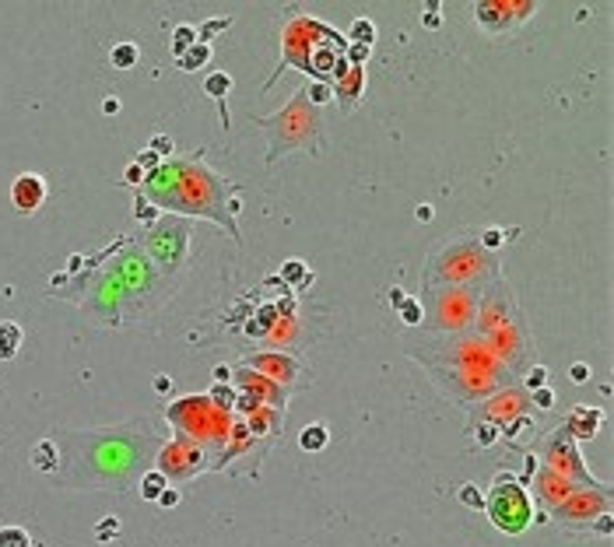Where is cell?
I'll return each instance as SVG.
<instances>
[{
  "label": "cell",
  "instance_id": "1",
  "mask_svg": "<svg viewBox=\"0 0 614 547\" xmlns=\"http://www.w3.org/2000/svg\"><path fill=\"white\" fill-rule=\"evenodd\" d=\"M488 519L502 530V533H523L530 523V502H527V491L523 484H516V477L498 474L491 495L484 499Z\"/></svg>",
  "mask_w": 614,
  "mask_h": 547
},
{
  "label": "cell",
  "instance_id": "2",
  "mask_svg": "<svg viewBox=\"0 0 614 547\" xmlns=\"http://www.w3.org/2000/svg\"><path fill=\"white\" fill-rule=\"evenodd\" d=\"M534 8H537V4H509V0H488V4H477L474 18H477L481 28H488L491 35H498L502 28H509V25L530 18Z\"/></svg>",
  "mask_w": 614,
  "mask_h": 547
},
{
  "label": "cell",
  "instance_id": "3",
  "mask_svg": "<svg viewBox=\"0 0 614 547\" xmlns=\"http://www.w3.org/2000/svg\"><path fill=\"white\" fill-rule=\"evenodd\" d=\"M471 305H474V302H471V295H467L464 288H442L439 298H435V312H432L435 319H432V323L442 326V330H460V326L474 316Z\"/></svg>",
  "mask_w": 614,
  "mask_h": 547
},
{
  "label": "cell",
  "instance_id": "4",
  "mask_svg": "<svg viewBox=\"0 0 614 547\" xmlns=\"http://www.w3.org/2000/svg\"><path fill=\"white\" fill-rule=\"evenodd\" d=\"M544 456H547L551 470H554V474H562L565 481H569V474H576V477L590 481V477H586V470H583V460H579V453H576V446L569 442V435H565V431L551 435V442H547ZM590 484H597V481H590Z\"/></svg>",
  "mask_w": 614,
  "mask_h": 547
},
{
  "label": "cell",
  "instance_id": "5",
  "mask_svg": "<svg viewBox=\"0 0 614 547\" xmlns=\"http://www.w3.org/2000/svg\"><path fill=\"white\" fill-rule=\"evenodd\" d=\"M200 470V453L190 446V442H169L161 453H158V474L169 477H190Z\"/></svg>",
  "mask_w": 614,
  "mask_h": 547
},
{
  "label": "cell",
  "instance_id": "6",
  "mask_svg": "<svg viewBox=\"0 0 614 547\" xmlns=\"http://www.w3.org/2000/svg\"><path fill=\"white\" fill-rule=\"evenodd\" d=\"M509 302L513 295L506 292V285H495L481 295V309H477V323H481V334H491L498 326H506L513 316H509Z\"/></svg>",
  "mask_w": 614,
  "mask_h": 547
},
{
  "label": "cell",
  "instance_id": "7",
  "mask_svg": "<svg viewBox=\"0 0 614 547\" xmlns=\"http://www.w3.org/2000/svg\"><path fill=\"white\" fill-rule=\"evenodd\" d=\"M46 200V179L35 176V172H21L15 183H11V204L21 210V214H32L39 210Z\"/></svg>",
  "mask_w": 614,
  "mask_h": 547
},
{
  "label": "cell",
  "instance_id": "8",
  "mask_svg": "<svg viewBox=\"0 0 614 547\" xmlns=\"http://www.w3.org/2000/svg\"><path fill=\"white\" fill-rule=\"evenodd\" d=\"M488 341H491V351H495V355L509 358L513 365L520 361V355H527V334H523V326L513 323V319H509L506 326H498V330H491Z\"/></svg>",
  "mask_w": 614,
  "mask_h": 547
},
{
  "label": "cell",
  "instance_id": "9",
  "mask_svg": "<svg viewBox=\"0 0 614 547\" xmlns=\"http://www.w3.org/2000/svg\"><path fill=\"white\" fill-rule=\"evenodd\" d=\"M597 431H600V411L590 407V404L572 407L569 424H565V435H572V439H593Z\"/></svg>",
  "mask_w": 614,
  "mask_h": 547
},
{
  "label": "cell",
  "instance_id": "10",
  "mask_svg": "<svg viewBox=\"0 0 614 547\" xmlns=\"http://www.w3.org/2000/svg\"><path fill=\"white\" fill-rule=\"evenodd\" d=\"M249 365H253V368H260L263 375H270L274 382H285V379H292V375H295V361H292V358H285V355H253V358H249Z\"/></svg>",
  "mask_w": 614,
  "mask_h": 547
},
{
  "label": "cell",
  "instance_id": "11",
  "mask_svg": "<svg viewBox=\"0 0 614 547\" xmlns=\"http://www.w3.org/2000/svg\"><path fill=\"white\" fill-rule=\"evenodd\" d=\"M204 91L211 95V98H218L221 102V123L229 127V109H225V95L232 91V78L229 74H221V71H214L207 81H204Z\"/></svg>",
  "mask_w": 614,
  "mask_h": 547
},
{
  "label": "cell",
  "instance_id": "12",
  "mask_svg": "<svg viewBox=\"0 0 614 547\" xmlns=\"http://www.w3.org/2000/svg\"><path fill=\"white\" fill-rule=\"evenodd\" d=\"M32 467H35V470H42V474H49V470H57V467H60L57 446H53L49 439H42V442L32 449Z\"/></svg>",
  "mask_w": 614,
  "mask_h": 547
},
{
  "label": "cell",
  "instance_id": "13",
  "mask_svg": "<svg viewBox=\"0 0 614 547\" xmlns=\"http://www.w3.org/2000/svg\"><path fill=\"white\" fill-rule=\"evenodd\" d=\"M326 439H330V435H326V424H323V421H316V424H306V428H302L299 446H302L306 453H319V449L326 446Z\"/></svg>",
  "mask_w": 614,
  "mask_h": 547
},
{
  "label": "cell",
  "instance_id": "14",
  "mask_svg": "<svg viewBox=\"0 0 614 547\" xmlns=\"http://www.w3.org/2000/svg\"><path fill=\"white\" fill-rule=\"evenodd\" d=\"M18 344H21V326L11 319L0 323V358H15Z\"/></svg>",
  "mask_w": 614,
  "mask_h": 547
},
{
  "label": "cell",
  "instance_id": "15",
  "mask_svg": "<svg viewBox=\"0 0 614 547\" xmlns=\"http://www.w3.org/2000/svg\"><path fill=\"white\" fill-rule=\"evenodd\" d=\"M165 487H169L165 474H158V470H144V474H141V499H144V502H155Z\"/></svg>",
  "mask_w": 614,
  "mask_h": 547
},
{
  "label": "cell",
  "instance_id": "16",
  "mask_svg": "<svg viewBox=\"0 0 614 547\" xmlns=\"http://www.w3.org/2000/svg\"><path fill=\"white\" fill-rule=\"evenodd\" d=\"M348 35H351V42L355 46H372V39H376V25L369 21V18H358V21H351V28H348Z\"/></svg>",
  "mask_w": 614,
  "mask_h": 547
},
{
  "label": "cell",
  "instance_id": "17",
  "mask_svg": "<svg viewBox=\"0 0 614 547\" xmlns=\"http://www.w3.org/2000/svg\"><path fill=\"white\" fill-rule=\"evenodd\" d=\"M109 60H113V67H120V71H130V67L137 64V46H134V42H120Z\"/></svg>",
  "mask_w": 614,
  "mask_h": 547
},
{
  "label": "cell",
  "instance_id": "18",
  "mask_svg": "<svg viewBox=\"0 0 614 547\" xmlns=\"http://www.w3.org/2000/svg\"><path fill=\"white\" fill-rule=\"evenodd\" d=\"M179 60H183V64H179L183 71H197L200 64H207V60H211V49H207L204 42H197V46H190V49L183 53Z\"/></svg>",
  "mask_w": 614,
  "mask_h": 547
},
{
  "label": "cell",
  "instance_id": "19",
  "mask_svg": "<svg viewBox=\"0 0 614 547\" xmlns=\"http://www.w3.org/2000/svg\"><path fill=\"white\" fill-rule=\"evenodd\" d=\"M190 46H197V28L179 25V28H176V35H173V57H183V53H186Z\"/></svg>",
  "mask_w": 614,
  "mask_h": 547
},
{
  "label": "cell",
  "instance_id": "20",
  "mask_svg": "<svg viewBox=\"0 0 614 547\" xmlns=\"http://www.w3.org/2000/svg\"><path fill=\"white\" fill-rule=\"evenodd\" d=\"M0 547H32V537L21 526H4L0 530Z\"/></svg>",
  "mask_w": 614,
  "mask_h": 547
},
{
  "label": "cell",
  "instance_id": "21",
  "mask_svg": "<svg viewBox=\"0 0 614 547\" xmlns=\"http://www.w3.org/2000/svg\"><path fill=\"white\" fill-rule=\"evenodd\" d=\"M207 400H211V407H218L221 414H229V411L236 407V393H232V390H225V386H218V382H214V390H211V397H207Z\"/></svg>",
  "mask_w": 614,
  "mask_h": 547
},
{
  "label": "cell",
  "instance_id": "22",
  "mask_svg": "<svg viewBox=\"0 0 614 547\" xmlns=\"http://www.w3.org/2000/svg\"><path fill=\"white\" fill-rule=\"evenodd\" d=\"M506 239H516V228H509V232H502V228H488V232H481V246H484V249H495V246H502Z\"/></svg>",
  "mask_w": 614,
  "mask_h": 547
},
{
  "label": "cell",
  "instance_id": "23",
  "mask_svg": "<svg viewBox=\"0 0 614 547\" xmlns=\"http://www.w3.org/2000/svg\"><path fill=\"white\" fill-rule=\"evenodd\" d=\"M457 499H460V502H464L467 509H481V505H484V495L477 491V484H464Z\"/></svg>",
  "mask_w": 614,
  "mask_h": 547
},
{
  "label": "cell",
  "instance_id": "24",
  "mask_svg": "<svg viewBox=\"0 0 614 547\" xmlns=\"http://www.w3.org/2000/svg\"><path fill=\"white\" fill-rule=\"evenodd\" d=\"M401 319H404L407 326H418V323L425 319V312H421V305H418L414 298H404V305H401Z\"/></svg>",
  "mask_w": 614,
  "mask_h": 547
},
{
  "label": "cell",
  "instance_id": "25",
  "mask_svg": "<svg viewBox=\"0 0 614 547\" xmlns=\"http://www.w3.org/2000/svg\"><path fill=\"white\" fill-rule=\"evenodd\" d=\"M281 274H285V281H292V285H302V281H309V270H306V263H302V260H292V263H288Z\"/></svg>",
  "mask_w": 614,
  "mask_h": 547
},
{
  "label": "cell",
  "instance_id": "26",
  "mask_svg": "<svg viewBox=\"0 0 614 547\" xmlns=\"http://www.w3.org/2000/svg\"><path fill=\"white\" fill-rule=\"evenodd\" d=\"M116 533H120V519H116V516H105V519L95 526V540H102V544H105L109 537H116Z\"/></svg>",
  "mask_w": 614,
  "mask_h": 547
},
{
  "label": "cell",
  "instance_id": "27",
  "mask_svg": "<svg viewBox=\"0 0 614 547\" xmlns=\"http://www.w3.org/2000/svg\"><path fill=\"white\" fill-rule=\"evenodd\" d=\"M232 25V18H214V21H207V25H200V32H197V42H204L207 46V39L214 35V32H221V28H229Z\"/></svg>",
  "mask_w": 614,
  "mask_h": 547
},
{
  "label": "cell",
  "instance_id": "28",
  "mask_svg": "<svg viewBox=\"0 0 614 547\" xmlns=\"http://www.w3.org/2000/svg\"><path fill=\"white\" fill-rule=\"evenodd\" d=\"M527 431H530V421H527V418H516L513 424H506V428H502V435H506V439H509V442H516V439H523V435H527Z\"/></svg>",
  "mask_w": 614,
  "mask_h": 547
},
{
  "label": "cell",
  "instance_id": "29",
  "mask_svg": "<svg viewBox=\"0 0 614 547\" xmlns=\"http://www.w3.org/2000/svg\"><path fill=\"white\" fill-rule=\"evenodd\" d=\"M530 400H534V407H537V411H551V407H554V393H551L547 386L534 390V393H530Z\"/></svg>",
  "mask_w": 614,
  "mask_h": 547
},
{
  "label": "cell",
  "instance_id": "30",
  "mask_svg": "<svg viewBox=\"0 0 614 547\" xmlns=\"http://www.w3.org/2000/svg\"><path fill=\"white\" fill-rule=\"evenodd\" d=\"M179 499H183V495H179V487H173V484H169V487H165L161 495L155 499V502H158L161 509H176V505H179Z\"/></svg>",
  "mask_w": 614,
  "mask_h": 547
},
{
  "label": "cell",
  "instance_id": "31",
  "mask_svg": "<svg viewBox=\"0 0 614 547\" xmlns=\"http://www.w3.org/2000/svg\"><path fill=\"white\" fill-rule=\"evenodd\" d=\"M544 382H547V368H544V365H537V368H530V372H527V390H530V393H534V390H541Z\"/></svg>",
  "mask_w": 614,
  "mask_h": 547
},
{
  "label": "cell",
  "instance_id": "32",
  "mask_svg": "<svg viewBox=\"0 0 614 547\" xmlns=\"http://www.w3.org/2000/svg\"><path fill=\"white\" fill-rule=\"evenodd\" d=\"M474 439H477V442H481V446H491V442H495V439H498V428H495V424H491V421H484V424H481V428H477V431H474Z\"/></svg>",
  "mask_w": 614,
  "mask_h": 547
},
{
  "label": "cell",
  "instance_id": "33",
  "mask_svg": "<svg viewBox=\"0 0 614 547\" xmlns=\"http://www.w3.org/2000/svg\"><path fill=\"white\" fill-rule=\"evenodd\" d=\"M169 151H173V137L158 134V137L151 141V154H158V158H161V154H169Z\"/></svg>",
  "mask_w": 614,
  "mask_h": 547
},
{
  "label": "cell",
  "instance_id": "34",
  "mask_svg": "<svg viewBox=\"0 0 614 547\" xmlns=\"http://www.w3.org/2000/svg\"><path fill=\"white\" fill-rule=\"evenodd\" d=\"M569 379H572V382H579V386H583V382H590V365L576 361V365L569 368Z\"/></svg>",
  "mask_w": 614,
  "mask_h": 547
},
{
  "label": "cell",
  "instance_id": "35",
  "mask_svg": "<svg viewBox=\"0 0 614 547\" xmlns=\"http://www.w3.org/2000/svg\"><path fill=\"white\" fill-rule=\"evenodd\" d=\"M309 98H313L316 105H323V102H330L333 95H330V88H326V84H313V88H309Z\"/></svg>",
  "mask_w": 614,
  "mask_h": 547
},
{
  "label": "cell",
  "instance_id": "36",
  "mask_svg": "<svg viewBox=\"0 0 614 547\" xmlns=\"http://www.w3.org/2000/svg\"><path fill=\"white\" fill-rule=\"evenodd\" d=\"M229 379H232V368H229V365H218V368H214V382H218V386H225Z\"/></svg>",
  "mask_w": 614,
  "mask_h": 547
},
{
  "label": "cell",
  "instance_id": "37",
  "mask_svg": "<svg viewBox=\"0 0 614 547\" xmlns=\"http://www.w3.org/2000/svg\"><path fill=\"white\" fill-rule=\"evenodd\" d=\"M365 57H369V49H365V46H351V67H362Z\"/></svg>",
  "mask_w": 614,
  "mask_h": 547
},
{
  "label": "cell",
  "instance_id": "38",
  "mask_svg": "<svg viewBox=\"0 0 614 547\" xmlns=\"http://www.w3.org/2000/svg\"><path fill=\"white\" fill-rule=\"evenodd\" d=\"M137 165H141V169H155V165H158V154H151V151H148V154H141Z\"/></svg>",
  "mask_w": 614,
  "mask_h": 547
},
{
  "label": "cell",
  "instance_id": "39",
  "mask_svg": "<svg viewBox=\"0 0 614 547\" xmlns=\"http://www.w3.org/2000/svg\"><path fill=\"white\" fill-rule=\"evenodd\" d=\"M141 179H144V172H141V165H130V169H127V183H134V186H137Z\"/></svg>",
  "mask_w": 614,
  "mask_h": 547
},
{
  "label": "cell",
  "instance_id": "40",
  "mask_svg": "<svg viewBox=\"0 0 614 547\" xmlns=\"http://www.w3.org/2000/svg\"><path fill=\"white\" fill-rule=\"evenodd\" d=\"M155 390H158V393H169V390H173V382L165 379V375H158V379H155Z\"/></svg>",
  "mask_w": 614,
  "mask_h": 547
},
{
  "label": "cell",
  "instance_id": "41",
  "mask_svg": "<svg viewBox=\"0 0 614 547\" xmlns=\"http://www.w3.org/2000/svg\"><path fill=\"white\" fill-rule=\"evenodd\" d=\"M102 109H105V113H120V98H105Z\"/></svg>",
  "mask_w": 614,
  "mask_h": 547
},
{
  "label": "cell",
  "instance_id": "42",
  "mask_svg": "<svg viewBox=\"0 0 614 547\" xmlns=\"http://www.w3.org/2000/svg\"><path fill=\"white\" fill-rule=\"evenodd\" d=\"M389 305H404V292H401V288L389 292Z\"/></svg>",
  "mask_w": 614,
  "mask_h": 547
},
{
  "label": "cell",
  "instance_id": "43",
  "mask_svg": "<svg viewBox=\"0 0 614 547\" xmlns=\"http://www.w3.org/2000/svg\"><path fill=\"white\" fill-rule=\"evenodd\" d=\"M414 214H418V222H428V217H432V207H428V204H425V207H418V210H414Z\"/></svg>",
  "mask_w": 614,
  "mask_h": 547
},
{
  "label": "cell",
  "instance_id": "44",
  "mask_svg": "<svg viewBox=\"0 0 614 547\" xmlns=\"http://www.w3.org/2000/svg\"><path fill=\"white\" fill-rule=\"evenodd\" d=\"M425 25L435 28V25H439V11H428V15H425Z\"/></svg>",
  "mask_w": 614,
  "mask_h": 547
}]
</instances>
